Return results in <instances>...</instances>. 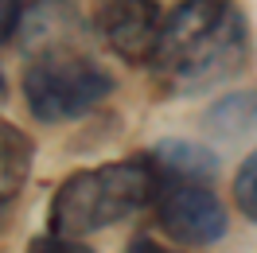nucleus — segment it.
Segmentation results:
<instances>
[{
  "label": "nucleus",
  "mask_w": 257,
  "mask_h": 253,
  "mask_svg": "<svg viewBox=\"0 0 257 253\" xmlns=\"http://www.w3.org/2000/svg\"><path fill=\"white\" fill-rule=\"evenodd\" d=\"M164 12L156 0H97V35L101 43L125 59V63H152L156 55V43H160L164 32Z\"/></svg>",
  "instance_id": "5"
},
{
  "label": "nucleus",
  "mask_w": 257,
  "mask_h": 253,
  "mask_svg": "<svg viewBox=\"0 0 257 253\" xmlns=\"http://www.w3.org/2000/svg\"><path fill=\"white\" fill-rule=\"evenodd\" d=\"M152 164H156L160 179H168V187H176V183L207 187L218 175V156L207 144H195V141H160L152 148Z\"/></svg>",
  "instance_id": "6"
},
{
  "label": "nucleus",
  "mask_w": 257,
  "mask_h": 253,
  "mask_svg": "<svg viewBox=\"0 0 257 253\" xmlns=\"http://www.w3.org/2000/svg\"><path fill=\"white\" fill-rule=\"evenodd\" d=\"M4 90H8V82H4V74H0V97H4Z\"/></svg>",
  "instance_id": "13"
},
{
  "label": "nucleus",
  "mask_w": 257,
  "mask_h": 253,
  "mask_svg": "<svg viewBox=\"0 0 257 253\" xmlns=\"http://www.w3.org/2000/svg\"><path fill=\"white\" fill-rule=\"evenodd\" d=\"M234 203L249 222H257V148L241 160L238 175H234Z\"/></svg>",
  "instance_id": "9"
},
{
  "label": "nucleus",
  "mask_w": 257,
  "mask_h": 253,
  "mask_svg": "<svg viewBox=\"0 0 257 253\" xmlns=\"http://www.w3.org/2000/svg\"><path fill=\"white\" fill-rule=\"evenodd\" d=\"M28 253H94L90 245H82L74 237H59V234H43V237H32Z\"/></svg>",
  "instance_id": "10"
},
{
  "label": "nucleus",
  "mask_w": 257,
  "mask_h": 253,
  "mask_svg": "<svg viewBox=\"0 0 257 253\" xmlns=\"http://www.w3.org/2000/svg\"><path fill=\"white\" fill-rule=\"evenodd\" d=\"M245 55V20L234 0H183L164 20L148 66L168 90H199L238 74Z\"/></svg>",
  "instance_id": "1"
},
{
  "label": "nucleus",
  "mask_w": 257,
  "mask_h": 253,
  "mask_svg": "<svg viewBox=\"0 0 257 253\" xmlns=\"http://www.w3.org/2000/svg\"><path fill=\"white\" fill-rule=\"evenodd\" d=\"M156 222L176 245H187V249L214 245L230 230L222 199L210 187H199V183L164 187V195L156 199Z\"/></svg>",
  "instance_id": "4"
},
{
  "label": "nucleus",
  "mask_w": 257,
  "mask_h": 253,
  "mask_svg": "<svg viewBox=\"0 0 257 253\" xmlns=\"http://www.w3.org/2000/svg\"><path fill=\"white\" fill-rule=\"evenodd\" d=\"M125 253H168V249H164L160 241H152V237H133Z\"/></svg>",
  "instance_id": "12"
},
{
  "label": "nucleus",
  "mask_w": 257,
  "mask_h": 253,
  "mask_svg": "<svg viewBox=\"0 0 257 253\" xmlns=\"http://www.w3.org/2000/svg\"><path fill=\"white\" fill-rule=\"evenodd\" d=\"M20 16H24V0H0V43H8L16 35Z\"/></svg>",
  "instance_id": "11"
},
{
  "label": "nucleus",
  "mask_w": 257,
  "mask_h": 253,
  "mask_svg": "<svg viewBox=\"0 0 257 253\" xmlns=\"http://www.w3.org/2000/svg\"><path fill=\"white\" fill-rule=\"evenodd\" d=\"M113 94V74L74 47H47L24 66V101L43 125L78 121Z\"/></svg>",
  "instance_id": "3"
},
{
  "label": "nucleus",
  "mask_w": 257,
  "mask_h": 253,
  "mask_svg": "<svg viewBox=\"0 0 257 253\" xmlns=\"http://www.w3.org/2000/svg\"><path fill=\"white\" fill-rule=\"evenodd\" d=\"M203 125L226 137H241L257 129V94H226L218 97L207 113H203Z\"/></svg>",
  "instance_id": "8"
},
{
  "label": "nucleus",
  "mask_w": 257,
  "mask_h": 253,
  "mask_svg": "<svg viewBox=\"0 0 257 253\" xmlns=\"http://www.w3.org/2000/svg\"><path fill=\"white\" fill-rule=\"evenodd\" d=\"M32 156H35L32 137L0 117V203L16 199L24 191L28 172H32Z\"/></svg>",
  "instance_id": "7"
},
{
  "label": "nucleus",
  "mask_w": 257,
  "mask_h": 253,
  "mask_svg": "<svg viewBox=\"0 0 257 253\" xmlns=\"http://www.w3.org/2000/svg\"><path fill=\"white\" fill-rule=\"evenodd\" d=\"M160 195H164V179L156 172L152 156L117 160V164L74 172L51 195V206H47L51 234L78 241L86 234L109 230L117 222L141 214Z\"/></svg>",
  "instance_id": "2"
}]
</instances>
